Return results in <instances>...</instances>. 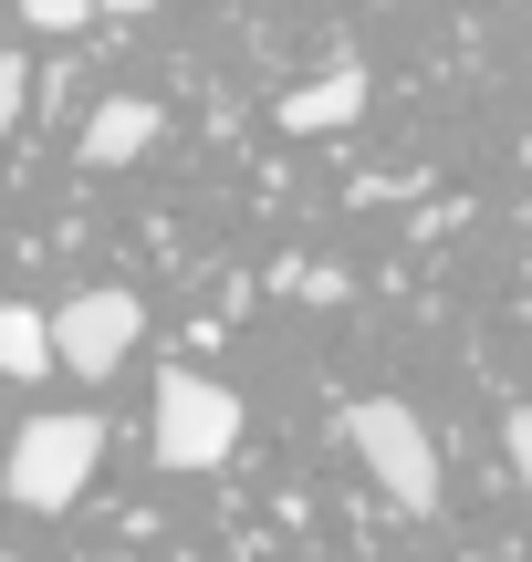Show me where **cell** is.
<instances>
[{
    "label": "cell",
    "mask_w": 532,
    "mask_h": 562,
    "mask_svg": "<svg viewBox=\"0 0 532 562\" xmlns=\"http://www.w3.org/2000/svg\"><path fill=\"white\" fill-rule=\"evenodd\" d=\"M42 323H53V364L95 385V375H115V364L136 355V334H146V302L104 281V292H74L63 313H42Z\"/></svg>",
    "instance_id": "277c9868"
},
{
    "label": "cell",
    "mask_w": 532,
    "mask_h": 562,
    "mask_svg": "<svg viewBox=\"0 0 532 562\" xmlns=\"http://www.w3.org/2000/svg\"><path fill=\"white\" fill-rule=\"evenodd\" d=\"M21 21H32V32H84V21H95V0H11Z\"/></svg>",
    "instance_id": "ba28073f"
},
{
    "label": "cell",
    "mask_w": 532,
    "mask_h": 562,
    "mask_svg": "<svg viewBox=\"0 0 532 562\" xmlns=\"http://www.w3.org/2000/svg\"><path fill=\"white\" fill-rule=\"evenodd\" d=\"M355 115H366V74H355V63L282 94V125H292V136H334V125H355Z\"/></svg>",
    "instance_id": "8992f818"
},
{
    "label": "cell",
    "mask_w": 532,
    "mask_h": 562,
    "mask_svg": "<svg viewBox=\"0 0 532 562\" xmlns=\"http://www.w3.org/2000/svg\"><path fill=\"white\" fill-rule=\"evenodd\" d=\"M241 448V396L209 375H157V469H220Z\"/></svg>",
    "instance_id": "3957f363"
},
{
    "label": "cell",
    "mask_w": 532,
    "mask_h": 562,
    "mask_svg": "<svg viewBox=\"0 0 532 562\" xmlns=\"http://www.w3.org/2000/svg\"><path fill=\"white\" fill-rule=\"evenodd\" d=\"M157 136H167V125H157V104L115 94V104H95V115H84V167H136Z\"/></svg>",
    "instance_id": "5b68a950"
},
{
    "label": "cell",
    "mask_w": 532,
    "mask_h": 562,
    "mask_svg": "<svg viewBox=\"0 0 532 562\" xmlns=\"http://www.w3.org/2000/svg\"><path fill=\"white\" fill-rule=\"evenodd\" d=\"M345 448L366 459V480L387 490L408 521H429V510H439V438L418 427V406H397V396H355V406H345Z\"/></svg>",
    "instance_id": "6da1fadb"
},
{
    "label": "cell",
    "mask_w": 532,
    "mask_h": 562,
    "mask_svg": "<svg viewBox=\"0 0 532 562\" xmlns=\"http://www.w3.org/2000/svg\"><path fill=\"white\" fill-rule=\"evenodd\" d=\"M470 562H480V552H470Z\"/></svg>",
    "instance_id": "7c38bea8"
},
{
    "label": "cell",
    "mask_w": 532,
    "mask_h": 562,
    "mask_svg": "<svg viewBox=\"0 0 532 562\" xmlns=\"http://www.w3.org/2000/svg\"><path fill=\"white\" fill-rule=\"evenodd\" d=\"M0 375H53V323L0 292Z\"/></svg>",
    "instance_id": "52a82bcc"
},
{
    "label": "cell",
    "mask_w": 532,
    "mask_h": 562,
    "mask_svg": "<svg viewBox=\"0 0 532 562\" xmlns=\"http://www.w3.org/2000/svg\"><path fill=\"white\" fill-rule=\"evenodd\" d=\"M95 459H104V417H84V406L63 417L53 406V417H32L11 438V501L21 510H74L84 480H95Z\"/></svg>",
    "instance_id": "7a4b0ae2"
},
{
    "label": "cell",
    "mask_w": 532,
    "mask_h": 562,
    "mask_svg": "<svg viewBox=\"0 0 532 562\" xmlns=\"http://www.w3.org/2000/svg\"><path fill=\"white\" fill-rule=\"evenodd\" d=\"M21 104H32V63H21V53H0V146H11Z\"/></svg>",
    "instance_id": "9c48e42d"
},
{
    "label": "cell",
    "mask_w": 532,
    "mask_h": 562,
    "mask_svg": "<svg viewBox=\"0 0 532 562\" xmlns=\"http://www.w3.org/2000/svg\"><path fill=\"white\" fill-rule=\"evenodd\" d=\"M95 11H115V21H136V11H157V0H95Z\"/></svg>",
    "instance_id": "8fae6325"
},
{
    "label": "cell",
    "mask_w": 532,
    "mask_h": 562,
    "mask_svg": "<svg viewBox=\"0 0 532 562\" xmlns=\"http://www.w3.org/2000/svg\"><path fill=\"white\" fill-rule=\"evenodd\" d=\"M512 469H522V501H532V406H512Z\"/></svg>",
    "instance_id": "30bf717a"
}]
</instances>
